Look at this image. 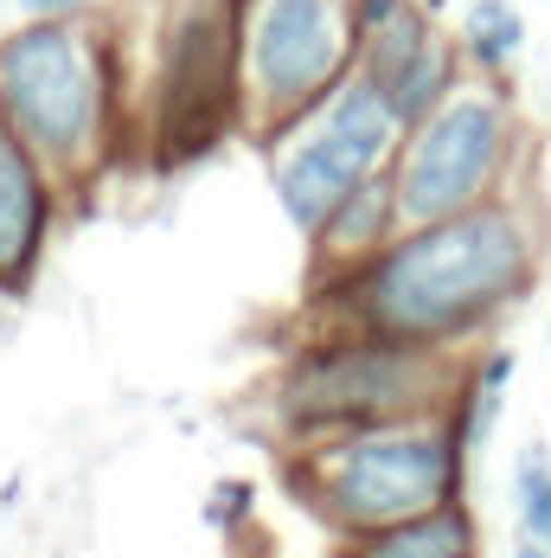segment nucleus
<instances>
[{"label": "nucleus", "instance_id": "1", "mask_svg": "<svg viewBox=\"0 0 551 558\" xmlns=\"http://www.w3.org/2000/svg\"><path fill=\"white\" fill-rule=\"evenodd\" d=\"M546 244V206L526 186L449 219L404 225L372 264L308 282V328L475 353V340H488L539 289Z\"/></svg>", "mask_w": 551, "mask_h": 558}, {"label": "nucleus", "instance_id": "2", "mask_svg": "<svg viewBox=\"0 0 551 558\" xmlns=\"http://www.w3.org/2000/svg\"><path fill=\"white\" fill-rule=\"evenodd\" d=\"M0 135L84 199L128 148V77L110 13L20 20L0 33Z\"/></svg>", "mask_w": 551, "mask_h": 558}, {"label": "nucleus", "instance_id": "3", "mask_svg": "<svg viewBox=\"0 0 551 558\" xmlns=\"http://www.w3.org/2000/svg\"><path fill=\"white\" fill-rule=\"evenodd\" d=\"M282 482L333 539H353L462 501L468 456L449 430V411H430V417H391V424L289 444Z\"/></svg>", "mask_w": 551, "mask_h": 558}, {"label": "nucleus", "instance_id": "4", "mask_svg": "<svg viewBox=\"0 0 551 558\" xmlns=\"http://www.w3.org/2000/svg\"><path fill=\"white\" fill-rule=\"evenodd\" d=\"M462 360L468 353L308 328L302 347L282 353L270 379V424L282 444H308V437L359 430V424L430 417V411H449V398L462 386Z\"/></svg>", "mask_w": 551, "mask_h": 558}, {"label": "nucleus", "instance_id": "5", "mask_svg": "<svg viewBox=\"0 0 551 558\" xmlns=\"http://www.w3.org/2000/svg\"><path fill=\"white\" fill-rule=\"evenodd\" d=\"M148 64L128 84V148L155 168H186L219 142L244 135V84H237V33L231 0H155Z\"/></svg>", "mask_w": 551, "mask_h": 558}, {"label": "nucleus", "instance_id": "6", "mask_svg": "<svg viewBox=\"0 0 551 558\" xmlns=\"http://www.w3.org/2000/svg\"><path fill=\"white\" fill-rule=\"evenodd\" d=\"M532 148L539 142L519 116L513 77H462L437 110L424 122H411L391 148L385 173L391 193H397V219L430 225L526 186Z\"/></svg>", "mask_w": 551, "mask_h": 558}, {"label": "nucleus", "instance_id": "7", "mask_svg": "<svg viewBox=\"0 0 551 558\" xmlns=\"http://www.w3.org/2000/svg\"><path fill=\"white\" fill-rule=\"evenodd\" d=\"M353 0H231L244 135L264 148L353 71Z\"/></svg>", "mask_w": 551, "mask_h": 558}, {"label": "nucleus", "instance_id": "8", "mask_svg": "<svg viewBox=\"0 0 551 558\" xmlns=\"http://www.w3.org/2000/svg\"><path fill=\"white\" fill-rule=\"evenodd\" d=\"M264 155H270L276 206H282V219L302 231V244L315 238V225L328 219L366 173H379L353 142H340L321 116H302L295 129H282L276 142H264Z\"/></svg>", "mask_w": 551, "mask_h": 558}, {"label": "nucleus", "instance_id": "9", "mask_svg": "<svg viewBox=\"0 0 551 558\" xmlns=\"http://www.w3.org/2000/svg\"><path fill=\"white\" fill-rule=\"evenodd\" d=\"M64 186L13 135H0V302H20L52 251Z\"/></svg>", "mask_w": 551, "mask_h": 558}, {"label": "nucleus", "instance_id": "10", "mask_svg": "<svg viewBox=\"0 0 551 558\" xmlns=\"http://www.w3.org/2000/svg\"><path fill=\"white\" fill-rule=\"evenodd\" d=\"M397 231H404L397 193H391V173L379 168V173H366L328 219L315 225V238H308V282H328V277H346V270L372 264Z\"/></svg>", "mask_w": 551, "mask_h": 558}, {"label": "nucleus", "instance_id": "11", "mask_svg": "<svg viewBox=\"0 0 551 558\" xmlns=\"http://www.w3.org/2000/svg\"><path fill=\"white\" fill-rule=\"evenodd\" d=\"M346 20H353V71H366L372 84L404 71L442 33V20L424 13L417 0H353Z\"/></svg>", "mask_w": 551, "mask_h": 558}, {"label": "nucleus", "instance_id": "12", "mask_svg": "<svg viewBox=\"0 0 551 558\" xmlns=\"http://www.w3.org/2000/svg\"><path fill=\"white\" fill-rule=\"evenodd\" d=\"M333 558H481V526H475L468 501H449L437 513L397 520L379 533L333 539Z\"/></svg>", "mask_w": 551, "mask_h": 558}, {"label": "nucleus", "instance_id": "13", "mask_svg": "<svg viewBox=\"0 0 551 558\" xmlns=\"http://www.w3.org/2000/svg\"><path fill=\"white\" fill-rule=\"evenodd\" d=\"M455 46H462L468 77H513V64L526 58V7H513V0H462Z\"/></svg>", "mask_w": 551, "mask_h": 558}, {"label": "nucleus", "instance_id": "14", "mask_svg": "<svg viewBox=\"0 0 551 558\" xmlns=\"http://www.w3.org/2000/svg\"><path fill=\"white\" fill-rule=\"evenodd\" d=\"M462 77H468L462 46H455V33L442 26L437 39L411 58L404 71H391L379 90H385V104H391V116H397V129H411V122H424V116L437 110V104L455 90V84H462Z\"/></svg>", "mask_w": 551, "mask_h": 558}, {"label": "nucleus", "instance_id": "15", "mask_svg": "<svg viewBox=\"0 0 551 558\" xmlns=\"http://www.w3.org/2000/svg\"><path fill=\"white\" fill-rule=\"evenodd\" d=\"M250 520H257V488H250L244 475L212 482V495H206V526L224 533V539H237V533H250Z\"/></svg>", "mask_w": 551, "mask_h": 558}, {"label": "nucleus", "instance_id": "16", "mask_svg": "<svg viewBox=\"0 0 551 558\" xmlns=\"http://www.w3.org/2000/svg\"><path fill=\"white\" fill-rule=\"evenodd\" d=\"M551 482V444H519V456H513V475H506V488H513V507H526L539 488Z\"/></svg>", "mask_w": 551, "mask_h": 558}, {"label": "nucleus", "instance_id": "17", "mask_svg": "<svg viewBox=\"0 0 551 558\" xmlns=\"http://www.w3.org/2000/svg\"><path fill=\"white\" fill-rule=\"evenodd\" d=\"M513 513H519V533H526V539L551 546V482H546V488H539L526 507H513Z\"/></svg>", "mask_w": 551, "mask_h": 558}, {"label": "nucleus", "instance_id": "18", "mask_svg": "<svg viewBox=\"0 0 551 558\" xmlns=\"http://www.w3.org/2000/svg\"><path fill=\"white\" fill-rule=\"evenodd\" d=\"M26 20H77V13H97V0H20Z\"/></svg>", "mask_w": 551, "mask_h": 558}, {"label": "nucleus", "instance_id": "19", "mask_svg": "<svg viewBox=\"0 0 551 558\" xmlns=\"http://www.w3.org/2000/svg\"><path fill=\"white\" fill-rule=\"evenodd\" d=\"M513 558H551V546H539V539H526V533H519V546H513Z\"/></svg>", "mask_w": 551, "mask_h": 558}, {"label": "nucleus", "instance_id": "20", "mask_svg": "<svg viewBox=\"0 0 551 558\" xmlns=\"http://www.w3.org/2000/svg\"><path fill=\"white\" fill-rule=\"evenodd\" d=\"M417 7H424V13H437V20H442V13H449V7H462V0H417Z\"/></svg>", "mask_w": 551, "mask_h": 558}, {"label": "nucleus", "instance_id": "21", "mask_svg": "<svg viewBox=\"0 0 551 558\" xmlns=\"http://www.w3.org/2000/svg\"><path fill=\"white\" fill-rule=\"evenodd\" d=\"M546 347H551V322H546Z\"/></svg>", "mask_w": 551, "mask_h": 558}]
</instances>
